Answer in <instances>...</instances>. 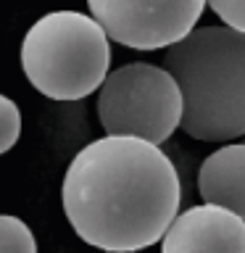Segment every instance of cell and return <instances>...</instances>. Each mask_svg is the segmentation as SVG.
Here are the masks:
<instances>
[{"label": "cell", "mask_w": 245, "mask_h": 253, "mask_svg": "<svg viewBox=\"0 0 245 253\" xmlns=\"http://www.w3.org/2000/svg\"><path fill=\"white\" fill-rule=\"evenodd\" d=\"M19 134H21V111L11 98L0 95V156L16 145Z\"/></svg>", "instance_id": "cell-9"}, {"label": "cell", "mask_w": 245, "mask_h": 253, "mask_svg": "<svg viewBox=\"0 0 245 253\" xmlns=\"http://www.w3.org/2000/svg\"><path fill=\"white\" fill-rule=\"evenodd\" d=\"M111 63L108 35L92 16L50 11L29 27L21 69L29 84L50 100H82L103 84Z\"/></svg>", "instance_id": "cell-3"}, {"label": "cell", "mask_w": 245, "mask_h": 253, "mask_svg": "<svg viewBox=\"0 0 245 253\" xmlns=\"http://www.w3.org/2000/svg\"><path fill=\"white\" fill-rule=\"evenodd\" d=\"M87 8L108 40L134 50H158L195 29L205 0H87Z\"/></svg>", "instance_id": "cell-5"}, {"label": "cell", "mask_w": 245, "mask_h": 253, "mask_svg": "<svg viewBox=\"0 0 245 253\" xmlns=\"http://www.w3.org/2000/svg\"><path fill=\"white\" fill-rule=\"evenodd\" d=\"M166 71L182 92L179 126L193 140L227 142L245 134V32L190 29L166 47Z\"/></svg>", "instance_id": "cell-2"}, {"label": "cell", "mask_w": 245, "mask_h": 253, "mask_svg": "<svg viewBox=\"0 0 245 253\" xmlns=\"http://www.w3.org/2000/svg\"><path fill=\"white\" fill-rule=\"evenodd\" d=\"M205 5H211V11L227 27L245 32V0H205Z\"/></svg>", "instance_id": "cell-10"}, {"label": "cell", "mask_w": 245, "mask_h": 253, "mask_svg": "<svg viewBox=\"0 0 245 253\" xmlns=\"http://www.w3.org/2000/svg\"><path fill=\"white\" fill-rule=\"evenodd\" d=\"M179 174L158 145L129 134H106L69 164L61 203L87 245L137 253L163 237L179 213Z\"/></svg>", "instance_id": "cell-1"}, {"label": "cell", "mask_w": 245, "mask_h": 253, "mask_svg": "<svg viewBox=\"0 0 245 253\" xmlns=\"http://www.w3.org/2000/svg\"><path fill=\"white\" fill-rule=\"evenodd\" d=\"M98 119L106 134L161 145L179 129L182 92L163 66L134 61L106 74L98 87Z\"/></svg>", "instance_id": "cell-4"}, {"label": "cell", "mask_w": 245, "mask_h": 253, "mask_svg": "<svg viewBox=\"0 0 245 253\" xmlns=\"http://www.w3.org/2000/svg\"><path fill=\"white\" fill-rule=\"evenodd\" d=\"M158 243L161 253H245V219L221 206L201 203L179 211Z\"/></svg>", "instance_id": "cell-6"}, {"label": "cell", "mask_w": 245, "mask_h": 253, "mask_svg": "<svg viewBox=\"0 0 245 253\" xmlns=\"http://www.w3.org/2000/svg\"><path fill=\"white\" fill-rule=\"evenodd\" d=\"M243 137H245V134H243Z\"/></svg>", "instance_id": "cell-11"}, {"label": "cell", "mask_w": 245, "mask_h": 253, "mask_svg": "<svg viewBox=\"0 0 245 253\" xmlns=\"http://www.w3.org/2000/svg\"><path fill=\"white\" fill-rule=\"evenodd\" d=\"M0 253H37L35 235L27 221L11 213H0Z\"/></svg>", "instance_id": "cell-8"}, {"label": "cell", "mask_w": 245, "mask_h": 253, "mask_svg": "<svg viewBox=\"0 0 245 253\" xmlns=\"http://www.w3.org/2000/svg\"><path fill=\"white\" fill-rule=\"evenodd\" d=\"M198 193L245 219V142H229L203 158L198 169Z\"/></svg>", "instance_id": "cell-7"}]
</instances>
